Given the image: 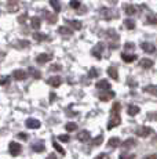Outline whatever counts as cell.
Masks as SVG:
<instances>
[{"label":"cell","instance_id":"6da1fadb","mask_svg":"<svg viewBox=\"0 0 157 159\" xmlns=\"http://www.w3.org/2000/svg\"><path fill=\"white\" fill-rule=\"evenodd\" d=\"M120 104L119 102H114L113 104V108H112L110 112V119H109V123H108V129H113V127L119 126L120 122H121V118H120Z\"/></svg>","mask_w":157,"mask_h":159},{"label":"cell","instance_id":"7a4b0ae2","mask_svg":"<svg viewBox=\"0 0 157 159\" xmlns=\"http://www.w3.org/2000/svg\"><path fill=\"white\" fill-rule=\"evenodd\" d=\"M152 133H153V130H152V127H149V126H139L135 130V134H137L138 137H149Z\"/></svg>","mask_w":157,"mask_h":159},{"label":"cell","instance_id":"3957f363","mask_svg":"<svg viewBox=\"0 0 157 159\" xmlns=\"http://www.w3.org/2000/svg\"><path fill=\"white\" fill-rule=\"evenodd\" d=\"M8 149H10V154L13 155V157H17V155H19V152H21V145L15 141H11L10 145H8Z\"/></svg>","mask_w":157,"mask_h":159},{"label":"cell","instance_id":"277c9868","mask_svg":"<svg viewBox=\"0 0 157 159\" xmlns=\"http://www.w3.org/2000/svg\"><path fill=\"white\" fill-rule=\"evenodd\" d=\"M141 48L143 51H146V53H149V54H153L156 51V46L149 43V42H143V43H141Z\"/></svg>","mask_w":157,"mask_h":159},{"label":"cell","instance_id":"5b68a950","mask_svg":"<svg viewBox=\"0 0 157 159\" xmlns=\"http://www.w3.org/2000/svg\"><path fill=\"white\" fill-rule=\"evenodd\" d=\"M26 76H28V73H26V71H23V69H15L13 72V78L15 80H23Z\"/></svg>","mask_w":157,"mask_h":159},{"label":"cell","instance_id":"8992f818","mask_svg":"<svg viewBox=\"0 0 157 159\" xmlns=\"http://www.w3.org/2000/svg\"><path fill=\"white\" fill-rule=\"evenodd\" d=\"M26 127H29V129H39L40 127V122L35 118H29L26 120Z\"/></svg>","mask_w":157,"mask_h":159},{"label":"cell","instance_id":"52a82bcc","mask_svg":"<svg viewBox=\"0 0 157 159\" xmlns=\"http://www.w3.org/2000/svg\"><path fill=\"white\" fill-rule=\"evenodd\" d=\"M77 140H78V141H81V143L88 141V140H90V131H87V130L78 131V133H77Z\"/></svg>","mask_w":157,"mask_h":159},{"label":"cell","instance_id":"ba28073f","mask_svg":"<svg viewBox=\"0 0 157 159\" xmlns=\"http://www.w3.org/2000/svg\"><path fill=\"white\" fill-rule=\"evenodd\" d=\"M96 89H99V90H110V83L106 80V79H102V80H99L98 83H96Z\"/></svg>","mask_w":157,"mask_h":159},{"label":"cell","instance_id":"9c48e42d","mask_svg":"<svg viewBox=\"0 0 157 159\" xmlns=\"http://www.w3.org/2000/svg\"><path fill=\"white\" fill-rule=\"evenodd\" d=\"M61 78L59 76H51V78H48L47 79V83L50 84V86H53V87H58L59 84H61Z\"/></svg>","mask_w":157,"mask_h":159},{"label":"cell","instance_id":"30bf717a","mask_svg":"<svg viewBox=\"0 0 157 159\" xmlns=\"http://www.w3.org/2000/svg\"><path fill=\"white\" fill-rule=\"evenodd\" d=\"M50 60H51V56H50V54H46V53L39 54V56L36 57V62H37V64H46Z\"/></svg>","mask_w":157,"mask_h":159},{"label":"cell","instance_id":"8fae6325","mask_svg":"<svg viewBox=\"0 0 157 159\" xmlns=\"http://www.w3.org/2000/svg\"><path fill=\"white\" fill-rule=\"evenodd\" d=\"M102 50H104V43H99L96 44L94 48H92V56H95L96 58H101V54H102Z\"/></svg>","mask_w":157,"mask_h":159},{"label":"cell","instance_id":"7c38bea8","mask_svg":"<svg viewBox=\"0 0 157 159\" xmlns=\"http://www.w3.org/2000/svg\"><path fill=\"white\" fill-rule=\"evenodd\" d=\"M113 97H114V93L113 91H110V90H106L105 93L99 94V100H102V101H108V100L113 98Z\"/></svg>","mask_w":157,"mask_h":159},{"label":"cell","instance_id":"4fadbf2b","mask_svg":"<svg viewBox=\"0 0 157 159\" xmlns=\"http://www.w3.org/2000/svg\"><path fill=\"white\" fill-rule=\"evenodd\" d=\"M65 22L68 24L69 26H72L73 29H77V30H78V29H81V26H83V25H81L80 21H77V20H66Z\"/></svg>","mask_w":157,"mask_h":159},{"label":"cell","instance_id":"5bb4252c","mask_svg":"<svg viewBox=\"0 0 157 159\" xmlns=\"http://www.w3.org/2000/svg\"><path fill=\"white\" fill-rule=\"evenodd\" d=\"M108 145L112 147V148L120 147V145H121V140H120L119 137H112V139H109V141H108Z\"/></svg>","mask_w":157,"mask_h":159},{"label":"cell","instance_id":"9a60e30c","mask_svg":"<svg viewBox=\"0 0 157 159\" xmlns=\"http://www.w3.org/2000/svg\"><path fill=\"white\" fill-rule=\"evenodd\" d=\"M139 65L142 66V68H145V69H149V68H152L153 66V61L149 60V58H142Z\"/></svg>","mask_w":157,"mask_h":159},{"label":"cell","instance_id":"2e32d148","mask_svg":"<svg viewBox=\"0 0 157 159\" xmlns=\"http://www.w3.org/2000/svg\"><path fill=\"white\" fill-rule=\"evenodd\" d=\"M101 14L105 17V20H110V18H113L112 15H116V13H113L110 8H102V10H101Z\"/></svg>","mask_w":157,"mask_h":159},{"label":"cell","instance_id":"e0dca14e","mask_svg":"<svg viewBox=\"0 0 157 159\" xmlns=\"http://www.w3.org/2000/svg\"><path fill=\"white\" fill-rule=\"evenodd\" d=\"M108 75H109L112 79H114V80L119 79V73H117V69L114 68V66H109V68H108Z\"/></svg>","mask_w":157,"mask_h":159},{"label":"cell","instance_id":"ac0fdd59","mask_svg":"<svg viewBox=\"0 0 157 159\" xmlns=\"http://www.w3.org/2000/svg\"><path fill=\"white\" fill-rule=\"evenodd\" d=\"M32 149H33V151H36V152L44 151V143H41V141L33 143V144H32Z\"/></svg>","mask_w":157,"mask_h":159},{"label":"cell","instance_id":"d6986e66","mask_svg":"<svg viewBox=\"0 0 157 159\" xmlns=\"http://www.w3.org/2000/svg\"><path fill=\"white\" fill-rule=\"evenodd\" d=\"M58 32L61 33L62 36H72V35H73V30L69 29V28H65V26H59Z\"/></svg>","mask_w":157,"mask_h":159},{"label":"cell","instance_id":"ffe728a7","mask_svg":"<svg viewBox=\"0 0 157 159\" xmlns=\"http://www.w3.org/2000/svg\"><path fill=\"white\" fill-rule=\"evenodd\" d=\"M127 112H128V115L135 116V115L139 114V107H137V105H129L128 109H127Z\"/></svg>","mask_w":157,"mask_h":159},{"label":"cell","instance_id":"44dd1931","mask_svg":"<svg viewBox=\"0 0 157 159\" xmlns=\"http://www.w3.org/2000/svg\"><path fill=\"white\" fill-rule=\"evenodd\" d=\"M31 25H32L33 29H39L40 28V25H41V20L39 17H33L32 21H31Z\"/></svg>","mask_w":157,"mask_h":159},{"label":"cell","instance_id":"7402d4cb","mask_svg":"<svg viewBox=\"0 0 157 159\" xmlns=\"http://www.w3.org/2000/svg\"><path fill=\"white\" fill-rule=\"evenodd\" d=\"M50 4H51V7L55 10V13L61 11V3H59V0H50Z\"/></svg>","mask_w":157,"mask_h":159},{"label":"cell","instance_id":"603a6c76","mask_svg":"<svg viewBox=\"0 0 157 159\" xmlns=\"http://www.w3.org/2000/svg\"><path fill=\"white\" fill-rule=\"evenodd\" d=\"M121 58L125 61V62H132V61L137 60V56L135 54H121Z\"/></svg>","mask_w":157,"mask_h":159},{"label":"cell","instance_id":"cb8c5ba5","mask_svg":"<svg viewBox=\"0 0 157 159\" xmlns=\"http://www.w3.org/2000/svg\"><path fill=\"white\" fill-rule=\"evenodd\" d=\"M33 39H36L37 42H43L47 39V35L46 33H40V32H35L33 33Z\"/></svg>","mask_w":157,"mask_h":159},{"label":"cell","instance_id":"d4e9b609","mask_svg":"<svg viewBox=\"0 0 157 159\" xmlns=\"http://www.w3.org/2000/svg\"><path fill=\"white\" fill-rule=\"evenodd\" d=\"M65 130L66 131H74V130H77V125L74 123V122H68V123L65 125Z\"/></svg>","mask_w":157,"mask_h":159},{"label":"cell","instance_id":"484cf974","mask_svg":"<svg viewBox=\"0 0 157 159\" xmlns=\"http://www.w3.org/2000/svg\"><path fill=\"white\" fill-rule=\"evenodd\" d=\"M124 10H125V14H127V15H132V14L137 13V8H135L134 6H129V4H127V6H125Z\"/></svg>","mask_w":157,"mask_h":159},{"label":"cell","instance_id":"4316f807","mask_svg":"<svg viewBox=\"0 0 157 159\" xmlns=\"http://www.w3.org/2000/svg\"><path fill=\"white\" fill-rule=\"evenodd\" d=\"M135 143H137V141H135L134 139H127L121 145L124 147V148H129V147H134V145H135Z\"/></svg>","mask_w":157,"mask_h":159},{"label":"cell","instance_id":"83f0119b","mask_svg":"<svg viewBox=\"0 0 157 159\" xmlns=\"http://www.w3.org/2000/svg\"><path fill=\"white\" fill-rule=\"evenodd\" d=\"M124 26L127 29H134L135 28V22L132 20H129V18H127V20H124Z\"/></svg>","mask_w":157,"mask_h":159},{"label":"cell","instance_id":"f1b7e54d","mask_svg":"<svg viewBox=\"0 0 157 159\" xmlns=\"http://www.w3.org/2000/svg\"><path fill=\"white\" fill-rule=\"evenodd\" d=\"M146 93H150V94H155V96H157V86H146L143 89Z\"/></svg>","mask_w":157,"mask_h":159},{"label":"cell","instance_id":"f546056e","mask_svg":"<svg viewBox=\"0 0 157 159\" xmlns=\"http://www.w3.org/2000/svg\"><path fill=\"white\" fill-rule=\"evenodd\" d=\"M53 147H54V149H55V151H58V152H59V154H62V155L65 154V149H63L62 147H61V145L58 144V143L55 141V140H54V143H53Z\"/></svg>","mask_w":157,"mask_h":159},{"label":"cell","instance_id":"4dcf8cb0","mask_svg":"<svg viewBox=\"0 0 157 159\" xmlns=\"http://www.w3.org/2000/svg\"><path fill=\"white\" fill-rule=\"evenodd\" d=\"M28 71H29V73H31V75L33 76V78H36V79H39V78H40V76H41V73L39 72L37 69H35V68H29Z\"/></svg>","mask_w":157,"mask_h":159},{"label":"cell","instance_id":"1f68e13d","mask_svg":"<svg viewBox=\"0 0 157 159\" xmlns=\"http://www.w3.org/2000/svg\"><path fill=\"white\" fill-rule=\"evenodd\" d=\"M44 14L47 15V17H46V20L48 21V22H55V21H57V17H55V15H54V14H50V13H47V11H46V13H44Z\"/></svg>","mask_w":157,"mask_h":159},{"label":"cell","instance_id":"d6a6232c","mask_svg":"<svg viewBox=\"0 0 157 159\" xmlns=\"http://www.w3.org/2000/svg\"><path fill=\"white\" fill-rule=\"evenodd\" d=\"M69 6H70L72 8H74V10H77V8L80 7V2H78V0H70Z\"/></svg>","mask_w":157,"mask_h":159},{"label":"cell","instance_id":"836d02e7","mask_svg":"<svg viewBox=\"0 0 157 159\" xmlns=\"http://www.w3.org/2000/svg\"><path fill=\"white\" fill-rule=\"evenodd\" d=\"M102 140H104V136H102V134H99L98 137H95V139H94V145H101Z\"/></svg>","mask_w":157,"mask_h":159},{"label":"cell","instance_id":"e575fe53","mask_svg":"<svg viewBox=\"0 0 157 159\" xmlns=\"http://www.w3.org/2000/svg\"><path fill=\"white\" fill-rule=\"evenodd\" d=\"M58 140L59 141H63V143H68L69 140H70V137H69L68 134H61V136L58 137Z\"/></svg>","mask_w":157,"mask_h":159},{"label":"cell","instance_id":"d590c367","mask_svg":"<svg viewBox=\"0 0 157 159\" xmlns=\"http://www.w3.org/2000/svg\"><path fill=\"white\" fill-rule=\"evenodd\" d=\"M88 76L90 78H96V76H98V71H96L95 68H91L88 72Z\"/></svg>","mask_w":157,"mask_h":159},{"label":"cell","instance_id":"8d00e7d4","mask_svg":"<svg viewBox=\"0 0 157 159\" xmlns=\"http://www.w3.org/2000/svg\"><path fill=\"white\" fill-rule=\"evenodd\" d=\"M134 47H135L134 43H129V42L124 44V50H134Z\"/></svg>","mask_w":157,"mask_h":159},{"label":"cell","instance_id":"74e56055","mask_svg":"<svg viewBox=\"0 0 157 159\" xmlns=\"http://www.w3.org/2000/svg\"><path fill=\"white\" fill-rule=\"evenodd\" d=\"M147 22H150V24H157V18L153 17V15H149V17H147Z\"/></svg>","mask_w":157,"mask_h":159},{"label":"cell","instance_id":"f35d334b","mask_svg":"<svg viewBox=\"0 0 157 159\" xmlns=\"http://www.w3.org/2000/svg\"><path fill=\"white\" fill-rule=\"evenodd\" d=\"M18 6L17 4H10V7H8V11H11V13H13V11H17L18 10Z\"/></svg>","mask_w":157,"mask_h":159},{"label":"cell","instance_id":"ab89813d","mask_svg":"<svg viewBox=\"0 0 157 159\" xmlns=\"http://www.w3.org/2000/svg\"><path fill=\"white\" fill-rule=\"evenodd\" d=\"M8 80H10V78H8V76H3V78H2V84H3V86H6V84L8 83Z\"/></svg>","mask_w":157,"mask_h":159},{"label":"cell","instance_id":"60d3db41","mask_svg":"<svg viewBox=\"0 0 157 159\" xmlns=\"http://www.w3.org/2000/svg\"><path fill=\"white\" fill-rule=\"evenodd\" d=\"M119 159H134V154H129V155H127V157H125V154H123Z\"/></svg>","mask_w":157,"mask_h":159},{"label":"cell","instance_id":"b9f144b4","mask_svg":"<svg viewBox=\"0 0 157 159\" xmlns=\"http://www.w3.org/2000/svg\"><path fill=\"white\" fill-rule=\"evenodd\" d=\"M18 46H19V47H28V46H29V42L22 40V42H19V43H18Z\"/></svg>","mask_w":157,"mask_h":159},{"label":"cell","instance_id":"7bdbcfd3","mask_svg":"<svg viewBox=\"0 0 157 159\" xmlns=\"http://www.w3.org/2000/svg\"><path fill=\"white\" fill-rule=\"evenodd\" d=\"M59 69H61V66H59V65H53V66H50V71H51V72L59 71Z\"/></svg>","mask_w":157,"mask_h":159},{"label":"cell","instance_id":"ee69618b","mask_svg":"<svg viewBox=\"0 0 157 159\" xmlns=\"http://www.w3.org/2000/svg\"><path fill=\"white\" fill-rule=\"evenodd\" d=\"M145 159H157V154H150L147 157H145Z\"/></svg>","mask_w":157,"mask_h":159},{"label":"cell","instance_id":"f6af8a7d","mask_svg":"<svg viewBox=\"0 0 157 159\" xmlns=\"http://www.w3.org/2000/svg\"><path fill=\"white\" fill-rule=\"evenodd\" d=\"M95 159H109V157H108L106 154H101L99 157H96Z\"/></svg>","mask_w":157,"mask_h":159},{"label":"cell","instance_id":"bcb514c9","mask_svg":"<svg viewBox=\"0 0 157 159\" xmlns=\"http://www.w3.org/2000/svg\"><path fill=\"white\" fill-rule=\"evenodd\" d=\"M147 118H149V119H157V114H156V112H155V114H149V115H147Z\"/></svg>","mask_w":157,"mask_h":159},{"label":"cell","instance_id":"7dc6e473","mask_svg":"<svg viewBox=\"0 0 157 159\" xmlns=\"http://www.w3.org/2000/svg\"><path fill=\"white\" fill-rule=\"evenodd\" d=\"M25 20H26V15H21V17L18 18V21H19V22H25Z\"/></svg>","mask_w":157,"mask_h":159},{"label":"cell","instance_id":"c3c4849f","mask_svg":"<svg viewBox=\"0 0 157 159\" xmlns=\"http://www.w3.org/2000/svg\"><path fill=\"white\" fill-rule=\"evenodd\" d=\"M18 137H19V139H23V140L28 139V136H26V134H23V133H19V134H18Z\"/></svg>","mask_w":157,"mask_h":159},{"label":"cell","instance_id":"681fc988","mask_svg":"<svg viewBox=\"0 0 157 159\" xmlns=\"http://www.w3.org/2000/svg\"><path fill=\"white\" fill-rule=\"evenodd\" d=\"M46 159H57V157H55V154H50Z\"/></svg>","mask_w":157,"mask_h":159},{"label":"cell","instance_id":"f907efd6","mask_svg":"<svg viewBox=\"0 0 157 159\" xmlns=\"http://www.w3.org/2000/svg\"><path fill=\"white\" fill-rule=\"evenodd\" d=\"M54 97H55V96H54V93H51L50 94V101H54Z\"/></svg>","mask_w":157,"mask_h":159}]
</instances>
